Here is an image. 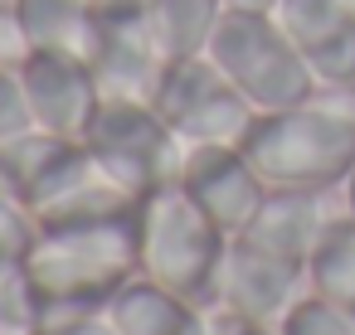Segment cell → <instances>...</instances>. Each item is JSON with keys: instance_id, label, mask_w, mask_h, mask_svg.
Segmentation results:
<instances>
[{"instance_id": "obj_1", "label": "cell", "mask_w": 355, "mask_h": 335, "mask_svg": "<svg viewBox=\"0 0 355 335\" xmlns=\"http://www.w3.org/2000/svg\"><path fill=\"white\" fill-rule=\"evenodd\" d=\"M268 190H336L355 165V88H316L306 102L258 112L239 146Z\"/></svg>"}, {"instance_id": "obj_2", "label": "cell", "mask_w": 355, "mask_h": 335, "mask_svg": "<svg viewBox=\"0 0 355 335\" xmlns=\"http://www.w3.org/2000/svg\"><path fill=\"white\" fill-rule=\"evenodd\" d=\"M25 267L49 311L103 306L117 287L137 277V214L103 224H59L40 228L25 253Z\"/></svg>"}, {"instance_id": "obj_3", "label": "cell", "mask_w": 355, "mask_h": 335, "mask_svg": "<svg viewBox=\"0 0 355 335\" xmlns=\"http://www.w3.org/2000/svg\"><path fill=\"white\" fill-rule=\"evenodd\" d=\"M224 248H229V238L190 199V190L180 180L161 185L156 194L141 199V209H137V272L146 282L185 296L190 306H205Z\"/></svg>"}, {"instance_id": "obj_4", "label": "cell", "mask_w": 355, "mask_h": 335, "mask_svg": "<svg viewBox=\"0 0 355 335\" xmlns=\"http://www.w3.org/2000/svg\"><path fill=\"white\" fill-rule=\"evenodd\" d=\"M205 54L253 112L297 107L321 88L316 73L306 69V59L282 35V25L258 10H224Z\"/></svg>"}, {"instance_id": "obj_5", "label": "cell", "mask_w": 355, "mask_h": 335, "mask_svg": "<svg viewBox=\"0 0 355 335\" xmlns=\"http://www.w3.org/2000/svg\"><path fill=\"white\" fill-rule=\"evenodd\" d=\"M83 146L137 199L156 194L161 185H175L180 161H185V146L161 122V112L146 107V102H103Z\"/></svg>"}, {"instance_id": "obj_6", "label": "cell", "mask_w": 355, "mask_h": 335, "mask_svg": "<svg viewBox=\"0 0 355 335\" xmlns=\"http://www.w3.org/2000/svg\"><path fill=\"white\" fill-rule=\"evenodd\" d=\"M161 122L175 132V141L190 146H243L258 112L229 88V78L209 64V54L175 59L161 78V93L151 102Z\"/></svg>"}, {"instance_id": "obj_7", "label": "cell", "mask_w": 355, "mask_h": 335, "mask_svg": "<svg viewBox=\"0 0 355 335\" xmlns=\"http://www.w3.org/2000/svg\"><path fill=\"white\" fill-rule=\"evenodd\" d=\"M302 296H306V272H302V267L277 262V257L258 253V248L243 243V238H229L205 306H219V311H239V316L282 325V316H287Z\"/></svg>"}, {"instance_id": "obj_8", "label": "cell", "mask_w": 355, "mask_h": 335, "mask_svg": "<svg viewBox=\"0 0 355 335\" xmlns=\"http://www.w3.org/2000/svg\"><path fill=\"white\" fill-rule=\"evenodd\" d=\"M20 88H25V107H30V127L40 132H54V136H69V141H83L98 107H103V93L93 83V69L83 59H69V54H30L20 69Z\"/></svg>"}, {"instance_id": "obj_9", "label": "cell", "mask_w": 355, "mask_h": 335, "mask_svg": "<svg viewBox=\"0 0 355 335\" xmlns=\"http://www.w3.org/2000/svg\"><path fill=\"white\" fill-rule=\"evenodd\" d=\"M180 185L219 224L224 238H239L268 199L263 175L248 165L239 146H190L180 161Z\"/></svg>"}, {"instance_id": "obj_10", "label": "cell", "mask_w": 355, "mask_h": 335, "mask_svg": "<svg viewBox=\"0 0 355 335\" xmlns=\"http://www.w3.org/2000/svg\"><path fill=\"white\" fill-rule=\"evenodd\" d=\"M272 20L321 88H355V10L345 0H277Z\"/></svg>"}, {"instance_id": "obj_11", "label": "cell", "mask_w": 355, "mask_h": 335, "mask_svg": "<svg viewBox=\"0 0 355 335\" xmlns=\"http://www.w3.org/2000/svg\"><path fill=\"white\" fill-rule=\"evenodd\" d=\"M88 69H93L103 102H146L151 107L171 59L156 49L146 20H127V25H103Z\"/></svg>"}, {"instance_id": "obj_12", "label": "cell", "mask_w": 355, "mask_h": 335, "mask_svg": "<svg viewBox=\"0 0 355 335\" xmlns=\"http://www.w3.org/2000/svg\"><path fill=\"white\" fill-rule=\"evenodd\" d=\"M326 228H331V214H326L316 190H268L263 209L253 214V224L239 238L253 243L258 253L306 272V262H311V253H316Z\"/></svg>"}, {"instance_id": "obj_13", "label": "cell", "mask_w": 355, "mask_h": 335, "mask_svg": "<svg viewBox=\"0 0 355 335\" xmlns=\"http://www.w3.org/2000/svg\"><path fill=\"white\" fill-rule=\"evenodd\" d=\"M141 209L137 194H127L83 146V156L73 161V170L35 204L40 228H59V224H103V219H132Z\"/></svg>"}, {"instance_id": "obj_14", "label": "cell", "mask_w": 355, "mask_h": 335, "mask_svg": "<svg viewBox=\"0 0 355 335\" xmlns=\"http://www.w3.org/2000/svg\"><path fill=\"white\" fill-rule=\"evenodd\" d=\"M78 156H83V141H69V136L25 127V132H15V136L0 141V175H6L10 190L35 209V204L73 170Z\"/></svg>"}, {"instance_id": "obj_15", "label": "cell", "mask_w": 355, "mask_h": 335, "mask_svg": "<svg viewBox=\"0 0 355 335\" xmlns=\"http://www.w3.org/2000/svg\"><path fill=\"white\" fill-rule=\"evenodd\" d=\"M10 6L30 54H69L83 64L93 59L103 20L88 10V0H10Z\"/></svg>"}, {"instance_id": "obj_16", "label": "cell", "mask_w": 355, "mask_h": 335, "mask_svg": "<svg viewBox=\"0 0 355 335\" xmlns=\"http://www.w3.org/2000/svg\"><path fill=\"white\" fill-rule=\"evenodd\" d=\"M195 311H200V306H190L185 296H175V291L146 282L141 272L103 301V316H107V325H112L117 335H180V325H185Z\"/></svg>"}, {"instance_id": "obj_17", "label": "cell", "mask_w": 355, "mask_h": 335, "mask_svg": "<svg viewBox=\"0 0 355 335\" xmlns=\"http://www.w3.org/2000/svg\"><path fill=\"white\" fill-rule=\"evenodd\" d=\"M219 15H224V0H151L146 30H151L156 49L175 64V59H190V54H205Z\"/></svg>"}, {"instance_id": "obj_18", "label": "cell", "mask_w": 355, "mask_h": 335, "mask_svg": "<svg viewBox=\"0 0 355 335\" xmlns=\"http://www.w3.org/2000/svg\"><path fill=\"white\" fill-rule=\"evenodd\" d=\"M306 291L355 316V219L340 214L321 233L311 262H306Z\"/></svg>"}, {"instance_id": "obj_19", "label": "cell", "mask_w": 355, "mask_h": 335, "mask_svg": "<svg viewBox=\"0 0 355 335\" xmlns=\"http://www.w3.org/2000/svg\"><path fill=\"white\" fill-rule=\"evenodd\" d=\"M49 320V306L25 267V257L0 262V335H40Z\"/></svg>"}, {"instance_id": "obj_20", "label": "cell", "mask_w": 355, "mask_h": 335, "mask_svg": "<svg viewBox=\"0 0 355 335\" xmlns=\"http://www.w3.org/2000/svg\"><path fill=\"white\" fill-rule=\"evenodd\" d=\"M35 238H40V219H35V209L10 190L6 175H0V262L25 257Z\"/></svg>"}, {"instance_id": "obj_21", "label": "cell", "mask_w": 355, "mask_h": 335, "mask_svg": "<svg viewBox=\"0 0 355 335\" xmlns=\"http://www.w3.org/2000/svg\"><path fill=\"white\" fill-rule=\"evenodd\" d=\"M277 330H282V335H355V316L340 311V306H331V301H321L316 291H306V296L282 316Z\"/></svg>"}, {"instance_id": "obj_22", "label": "cell", "mask_w": 355, "mask_h": 335, "mask_svg": "<svg viewBox=\"0 0 355 335\" xmlns=\"http://www.w3.org/2000/svg\"><path fill=\"white\" fill-rule=\"evenodd\" d=\"M30 127V107H25V88L15 69H0V141Z\"/></svg>"}, {"instance_id": "obj_23", "label": "cell", "mask_w": 355, "mask_h": 335, "mask_svg": "<svg viewBox=\"0 0 355 335\" xmlns=\"http://www.w3.org/2000/svg\"><path fill=\"white\" fill-rule=\"evenodd\" d=\"M40 335H117V330L107 325L103 306H88V311H49Z\"/></svg>"}, {"instance_id": "obj_24", "label": "cell", "mask_w": 355, "mask_h": 335, "mask_svg": "<svg viewBox=\"0 0 355 335\" xmlns=\"http://www.w3.org/2000/svg\"><path fill=\"white\" fill-rule=\"evenodd\" d=\"M30 59V44H25V30L15 20V6L0 0V69H20Z\"/></svg>"}, {"instance_id": "obj_25", "label": "cell", "mask_w": 355, "mask_h": 335, "mask_svg": "<svg viewBox=\"0 0 355 335\" xmlns=\"http://www.w3.org/2000/svg\"><path fill=\"white\" fill-rule=\"evenodd\" d=\"M200 311L209 320V335H282L277 325L253 320V316H239V311H219V306H200Z\"/></svg>"}, {"instance_id": "obj_26", "label": "cell", "mask_w": 355, "mask_h": 335, "mask_svg": "<svg viewBox=\"0 0 355 335\" xmlns=\"http://www.w3.org/2000/svg\"><path fill=\"white\" fill-rule=\"evenodd\" d=\"M146 6L151 0H88V10L103 20V25H127V20H146Z\"/></svg>"}, {"instance_id": "obj_27", "label": "cell", "mask_w": 355, "mask_h": 335, "mask_svg": "<svg viewBox=\"0 0 355 335\" xmlns=\"http://www.w3.org/2000/svg\"><path fill=\"white\" fill-rule=\"evenodd\" d=\"M277 0H224V10H258V15H272Z\"/></svg>"}, {"instance_id": "obj_28", "label": "cell", "mask_w": 355, "mask_h": 335, "mask_svg": "<svg viewBox=\"0 0 355 335\" xmlns=\"http://www.w3.org/2000/svg\"><path fill=\"white\" fill-rule=\"evenodd\" d=\"M180 335H209V320H205V311H195V316L180 325Z\"/></svg>"}, {"instance_id": "obj_29", "label": "cell", "mask_w": 355, "mask_h": 335, "mask_svg": "<svg viewBox=\"0 0 355 335\" xmlns=\"http://www.w3.org/2000/svg\"><path fill=\"white\" fill-rule=\"evenodd\" d=\"M340 190H345V214L355 219V165H350V175H345V185H340Z\"/></svg>"}, {"instance_id": "obj_30", "label": "cell", "mask_w": 355, "mask_h": 335, "mask_svg": "<svg viewBox=\"0 0 355 335\" xmlns=\"http://www.w3.org/2000/svg\"><path fill=\"white\" fill-rule=\"evenodd\" d=\"M345 6H350V10H355V0H345Z\"/></svg>"}]
</instances>
